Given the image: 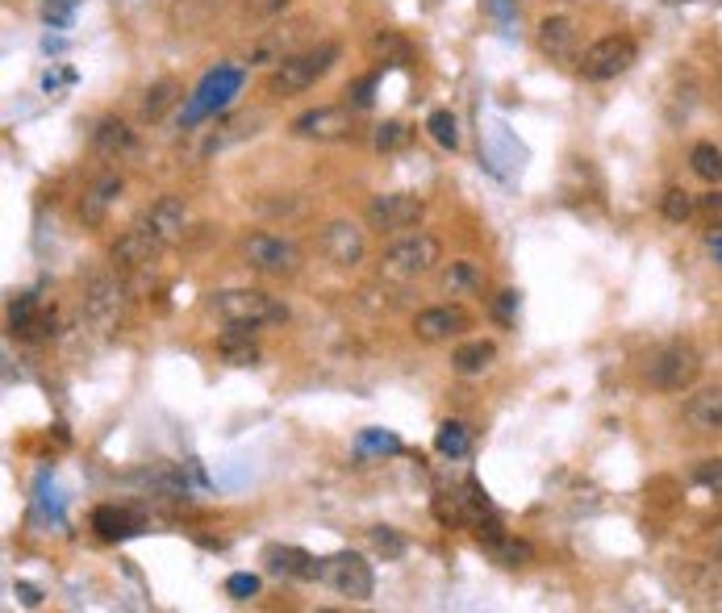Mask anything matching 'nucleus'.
I'll return each instance as SVG.
<instances>
[{
    "label": "nucleus",
    "instance_id": "1",
    "mask_svg": "<svg viewBox=\"0 0 722 613\" xmlns=\"http://www.w3.org/2000/svg\"><path fill=\"white\" fill-rule=\"evenodd\" d=\"M339 63V46L335 42H318V46H305L297 55H288L272 67V76H267V97H297L305 88H314L330 67Z\"/></svg>",
    "mask_w": 722,
    "mask_h": 613
},
{
    "label": "nucleus",
    "instance_id": "2",
    "mask_svg": "<svg viewBox=\"0 0 722 613\" xmlns=\"http://www.w3.org/2000/svg\"><path fill=\"white\" fill-rule=\"evenodd\" d=\"M205 309L226 321V326H251V330H260V326H272V321H284V305L260 293V288H221V293H209L205 297Z\"/></svg>",
    "mask_w": 722,
    "mask_h": 613
},
{
    "label": "nucleus",
    "instance_id": "3",
    "mask_svg": "<svg viewBox=\"0 0 722 613\" xmlns=\"http://www.w3.org/2000/svg\"><path fill=\"white\" fill-rule=\"evenodd\" d=\"M442 247L435 234H409L393 242L381 255V280L384 284H414V280L430 276L439 267Z\"/></svg>",
    "mask_w": 722,
    "mask_h": 613
},
{
    "label": "nucleus",
    "instance_id": "4",
    "mask_svg": "<svg viewBox=\"0 0 722 613\" xmlns=\"http://www.w3.org/2000/svg\"><path fill=\"white\" fill-rule=\"evenodd\" d=\"M698 376H702V355L689 342H668L647 359V380L660 393H685V388L698 384Z\"/></svg>",
    "mask_w": 722,
    "mask_h": 613
},
{
    "label": "nucleus",
    "instance_id": "5",
    "mask_svg": "<svg viewBox=\"0 0 722 613\" xmlns=\"http://www.w3.org/2000/svg\"><path fill=\"white\" fill-rule=\"evenodd\" d=\"M318 580L330 589V593L347 596V601H368L372 589H376V576H372V563L355 551H339L318 559Z\"/></svg>",
    "mask_w": 722,
    "mask_h": 613
},
{
    "label": "nucleus",
    "instance_id": "6",
    "mask_svg": "<svg viewBox=\"0 0 722 613\" xmlns=\"http://www.w3.org/2000/svg\"><path fill=\"white\" fill-rule=\"evenodd\" d=\"M635 59H639V46L626 39V34H605V39H598L593 46H584L581 55V76L589 79V84H605V79H619L626 76L631 67H635Z\"/></svg>",
    "mask_w": 722,
    "mask_h": 613
},
{
    "label": "nucleus",
    "instance_id": "7",
    "mask_svg": "<svg viewBox=\"0 0 722 613\" xmlns=\"http://www.w3.org/2000/svg\"><path fill=\"white\" fill-rule=\"evenodd\" d=\"M125 317V284L113 276H92L84 284V326L113 335Z\"/></svg>",
    "mask_w": 722,
    "mask_h": 613
},
{
    "label": "nucleus",
    "instance_id": "8",
    "mask_svg": "<svg viewBox=\"0 0 722 613\" xmlns=\"http://www.w3.org/2000/svg\"><path fill=\"white\" fill-rule=\"evenodd\" d=\"M242 259L251 272H263V276H297L302 272V247L276 234L242 238Z\"/></svg>",
    "mask_w": 722,
    "mask_h": 613
},
{
    "label": "nucleus",
    "instance_id": "9",
    "mask_svg": "<svg viewBox=\"0 0 722 613\" xmlns=\"http://www.w3.org/2000/svg\"><path fill=\"white\" fill-rule=\"evenodd\" d=\"M368 226L376 234H397V230H414L422 218H426V200L414 197V193H381V197L368 200L363 209Z\"/></svg>",
    "mask_w": 722,
    "mask_h": 613
},
{
    "label": "nucleus",
    "instance_id": "10",
    "mask_svg": "<svg viewBox=\"0 0 722 613\" xmlns=\"http://www.w3.org/2000/svg\"><path fill=\"white\" fill-rule=\"evenodd\" d=\"M318 251L326 263H335L339 272H351L355 263H363V251H368V242H363V230L355 221L347 218H335L321 226L318 234Z\"/></svg>",
    "mask_w": 722,
    "mask_h": 613
},
{
    "label": "nucleus",
    "instance_id": "11",
    "mask_svg": "<svg viewBox=\"0 0 722 613\" xmlns=\"http://www.w3.org/2000/svg\"><path fill=\"white\" fill-rule=\"evenodd\" d=\"M167 251L163 247V238L146 226V221H139V226H130L125 234L109 247V259H113V267L118 272H142V267H151V263H160V255Z\"/></svg>",
    "mask_w": 722,
    "mask_h": 613
},
{
    "label": "nucleus",
    "instance_id": "12",
    "mask_svg": "<svg viewBox=\"0 0 722 613\" xmlns=\"http://www.w3.org/2000/svg\"><path fill=\"white\" fill-rule=\"evenodd\" d=\"M351 125H355L351 105H318V109H305L302 118L293 121V134L309 142H339L351 134Z\"/></svg>",
    "mask_w": 722,
    "mask_h": 613
},
{
    "label": "nucleus",
    "instance_id": "13",
    "mask_svg": "<svg viewBox=\"0 0 722 613\" xmlns=\"http://www.w3.org/2000/svg\"><path fill=\"white\" fill-rule=\"evenodd\" d=\"M463 330H468V314L460 305H435L414 317V335L422 342H447V338H460Z\"/></svg>",
    "mask_w": 722,
    "mask_h": 613
},
{
    "label": "nucleus",
    "instance_id": "14",
    "mask_svg": "<svg viewBox=\"0 0 722 613\" xmlns=\"http://www.w3.org/2000/svg\"><path fill=\"white\" fill-rule=\"evenodd\" d=\"M481 547L489 551V559L502 563V568H526V563L535 559V547H530L526 538L505 535L497 522H489V526L481 522Z\"/></svg>",
    "mask_w": 722,
    "mask_h": 613
},
{
    "label": "nucleus",
    "instance_id": "15",
    "mask_svg": "<svg viewBox=\"0 0 722 613\" xmlns=\"http://www.w3.org/2000/svg\"><path fill=\"white\" fill-rule=\"evenodd\" d=\"M263 563H267V572L281 576V580H318V559L302 551V547L272 543V547H263Z\"/></svg>",
    "mask_w": 722,
    "mask_h": 613
},
{
    "label": "nucleus",
    "instance_id": "16",
    "mask_svg": "<svg viewBox=\"0 0 722 613\" xmlns=\"http://www.w3.org/2000/svg\"><path fill=\"white\" fill-rule=\"evenodd\" d=\"M305 39H309V21H293V25H281V30H272V34H263L260 46H255V63H276L288 59V55H297L305 51Z\"/></svg>",
    "mask_w": 722,
    "mask_h": 613
},
{
    "label": "nucleus",
    "instance_id": "17",
    "mask_svg": "<svg viewBox=\"0 0 722 613\" xmlns=\"http://www.w3.org/2000/svg\"><path fill=\"white\" fill-rule=\"evenodd\" d=\"M142 221L163 238V247H176L184 238V230H188V205H184L180 197H160L146 209V218Z\"/></svg>",
    "mask_w": 722,
    "mask_h": 613
},
{
    "label": "nucleus",
    "instance_id": "18",
    "mask_svg": "<svg viewBox=\"0 0 722 613\" xmlns=\"http://www.w3.org/2000/svg\"><path fill=\"white\" fill-rule=\"evenodd\" d=\"M685 426L698 435H722V384L702 388L685 401Z\"/></svg>",
    "mask_w": 722,
    "mask_h": 613
},
{
    "label": "nucleus",
    "instance_id": "19",
    "mask_svg": "<svg viewBox=\"0 0 722 613\" xmlns=\"http://www.w3.org/2000/svg\"><path fill=\"white\" fill-rule=\"evenodd\" d=\"M92 151L109 163H121V158H130L139 151V139H134V130L118 118H105L97 130H92Z\"/></svg>",
    "mask_w": 722,
    "mask_h": 613
},
{
    "label": "nucleus",
    "instance_id": "20",
    "mask_svg": "<svg viewBox=\"0 0 722 613\" xmlns=\"http://www.w3.org/2000/svg\"><path fill=\"white\" fill-rule=\"evenodd\" d=\"M577 42H581V34H577V21L572 18H543L539 21V51L547 55V59H572L577 55Z\"/></svg>",
    "mask_w": 722,
    "mask_h": 613
},
{
    "label": "nucleus",
    "instance_id": "21",
    "mask_svg": "<svg viewBox=\"0 0 722 613\" xmlns=\"http://www.w3.org/2000/svg\"><path fill=\"white\" fill-rule=\"evenodd\" d=\"M218 355L230 363V368H255L260 363V342H255V330L251 326H230L218 335Z\"/></svg>",
    "mask_w": 722,
    "mask_h": 613
},
{
    "label": "nucleus",
    "instance_id": "22",
    "mask_svg": "<svg viewBox=\"0 0 722 613\" xmlns=\"http://www.w3.org/2000/svg\"><path fill=\"white\" fill-rule=\"evenodd\" d=\"M92 530L109 543H118V538H130L142 530V517L134 510H121V505H97L92 510Z\"/></svg>",
    "mask_w": 722,
    "mask_h": 613
},
{
    "label": "nucleus",
    "instance_id": "23",
    "mask_svg": "<svg viewBox=\"0 0 722 613\" xmlns=\"http://www.w3.org/2000/svg\"><path fill=\"white\" fill-rule=\"evenodd\" d=\"M121 197V176H105L97 179L80 200V221L84 226H101L109 218V209H113V200Z\"/></svg>",
    "mask_w": 722,
    "mask_h": 613
},
{
    "label": "nucleus",
    "instance_id": "24",
    "mask_svg": "<svg viewBox=\"0 0 722 613\" xmlns=\"http://www.w3.org/2000/svg\"><path fill=\"white\" fill-rule=\"evenodd\" d=\"M493 359H497V347L489 342V338H472V342H463L456 347V355H451V368L460 372V376H481L493 368Z\"/></svg>",
    "mask_w": 722,
    "mask_h": 613
},
{
    "label": "nucleus",
    "instance_id": "25",
    "mask_svg": "<svg viewBox=\"0 0 722 613\" xmlns=\"http://www.w3.org/2000/svg\"><path fill=\"white\" fill-rule=\"evenodd\" d=\"M255 125H260V118H255V113H234V118H226L218 130H214V139L205 142V151L214 155V151H226L230 142L251 139V134H255Z\"/></svg>",
    "mask_w": 722,
    "mask_h": 613
},
{
    "label": "nucleus",
    "instance_id": "26",
    "mask_svg": "<svg viewBox=\"0 0 722 613\" xmlns=\"http://www.w3.org/2000/svg\"><path fill=\"white\" fill-rule=\"evenodd\" d=\"M180 97V84L176 79H160V84H151L146 92H142V121H160L172 105Z\"/></svg>",
    "mask_w": 722,
    "mask_h": 613
},
{
    "label": "nucleus",
    "instance_id": "27",
    "mask_svg": "<svg viewBox=\"0 0 722 613\" xmlns=\"http://www.w3.org/2000/svg\"><path fill=\"white\" fill-rule=\"evenodd\" d=\"M689 167H693V176L705 179V184H722V151L714 142H698V146L689 151Z\"/></svg>",
    "mask_w": 722,
    "mask_h": 613
},
{
    "label": "nucleus",
    "instance_id": "28",
    "mask_svg": "<svg viewBox=\"0 0 722 613\" xmlns=\"http://www.w3.org/2000/svg\"><path fill=\"white\" fill-rule=\"evenodd\" d=\"M426 130H430V139L439 142L442 151H456L460 146V121L451 109H435L430 118H426Z\"/></svg>",
    "mask_w": 722,
    "mask_h": 613
},
{
    "label": "nucleus",
    "instance_id": "29",
    "mask_svg": "<svg viewBox=\"0 0 722 613\" xmlns=\"http://www.w3.org/2000/svg\"><path fill=\"white\" fill-rule=\"evenodd\" d=\"M435 447H439V456L460 459V456H468L472 435H468V426H463V422H442L439 435H435Z\"/></svg>",
    "mask_w": 722,
    "mask_h": 613
},
{
    "label": "nucleus",
    "instance_id": "30",
    "mask_svg": "<svg viewBox=\"0 0 722 613\" xmlns=\"http://www.w3.org/2000/svg\"><path fill=\"white\" fill-rule=\"evenodd\" d=\"M368 51H372V59L376 63H409V42L402 34H393V30H384L376 39L368 42Z\"/></svg>",
    "mask_w": 722,
    "mask_h": 613
},
{
    "label": "nucleus",
    "instance_id": "31",
    "mask_svg": "<svg viewBox=\"0 0 722 613\" xmlns=\"http://www.w3.org/2000/svg\"><path fill=\"white\" fill-rule=\"evenodd\" d=\"M660 214L668 221H677V226H685V221H693L698 218V200L689 197L685 188H668L660 197Z\"/></svg>",
    "mask_w": 722,
    "mask_h": 613
},
{
    "label": "nucleus",
    "instance_id": "32",
    "mask_svg": "<svg viewBox=\"0 0 722 613\" xmlns=\"http://www.w3.org/2000/svg\"><path fill=\"white\" fill-rule=\"evenodd\" d=\"M409 125L405 121H384V125H376V134H372V146L381 151V155H393V151H402V146H409Z\"/></svg>",
    "mask_w": 722,
    "mask_h": 613
},
{
    "label": "nucleus",
    "instance_id": "33",
    "mask_svg": "<svg viewBox=\"0 0 722 613\" xmlns=\"http://www.w3.org/2000/svg\"><path fill=\"white\" fill-rule=\"evenodd\" d=\"M368 538H372V547L384 555V559H402L405 555V538L393 530V526H376V530H368Z\"/></svg>",
    "mask_w": 722,
    "mask_h": 613
},
{
    "label": "nucleus",
    "instance_id": "34",
    "mask_svg": "<svg viewBox=\"0 0 722 613\" xmlns=\"http://www.w3.org/2000/svg\"><path fill=\"white\" fill-rule=\"evenodd\" d=\"M698 218L710 226V230H722V193L710 188L705 197H698Z\"/></svg>",
    "mask_w": 722,
    "mask_h": 613
},
{
    "label": "nucleus",
    "instance_id": "35",
    "mask_svg": "<svg viewBox=\"0 0 722 613\" xmlns=\"http://www.w3.org/2000/svg\"><path fill=\"white\" fill-rule=\"evenodd\" d=\"M226 593L234 596V601H251V596L260 593V576H251V572L230 576V580H226Z\"/></svg>",
    "mask_w": 722,
    "mask_h": 613
},
{
    "label": "nucleus",
    "instance_id": "36",
    "mask_svg": "<svg viewBox=\"0 0 722 613\" xmlns=\"http://www.w3.org/2000/svg\"><path fill=\"white\" fill-rule=\"evenodd\" d=\"M76 13V0H42V21L46 25H67Z\"/></svg>",
    "mask_w": 722,
    "mask_h": 613
},
{
    "label": "nucleus",
    "instance_id": "37",
    "mask_svg": "<svg viewBox=\"0 0 722 613\" xmlns=\"http://www.w3.org/2000/svg\"><path fill=\"white\" fill-rule=\"evenodd\" d=\"M693 480H698L702 489H710V493H722V459H705V463H698Z\"/></svg>",
    "mask_w": 722,
    "mask_h": 613
},
{
    "label": "nucleus",
    "instance_id": "38",
    "mask_svg": "<svg viewBox=\"0 0 722 613\" xmlns=\"http://www.w3.org/2000/svg\"><path fill=\"white\" fill-rule=\"evenodd\" d=\"M472 280H477V267H472V263H451V272L442 276V288H447V293H460Z\"/></svg>",
    "mask_w": 722,
    "mask_h": 613
},
{
    "label": "nucleus",
    "instance_id": "39",
    "mask_svg": "<svg viewBox=\"0 0 722 613\" xmlns=\"http://www.w3.org/2000/svg\"><path fill=\"white\" fill-rule=\"evenodd\" d=\"M242 9L251 13V18H281L284 9H288V0H242Z\"/></svg>",
    "mask_w": 722,
    "mask_h": 613
},
{
    "label": "nucleus",
    "instance_id": "40",
    "mask_svg": "<svg viewBox=\"0 0 722 613\" xmlns=\"http://www.w3.org/2000/svg\"><path fill=\"white\" fill-rule=\"evenodd\" d=\"M372 88H376V79H372V76L360 79V84H351V88H347V97H351V109H368V105H372Z\"/></svg>",
    "mask_w": 722,
    "mask_h": 613
},
{
    "label": "nucleus",
    "instance_id": "41",
    "mask_svg": "<svg viewBox=\"0 0 722 613\" xmlns=\"http://www.w3.org/2000/svg\"><path fill=\"white\" fill-rule=\"evenodd\" d=\"M18 593H21V601H25V605H39V593H34V589H25V584H21Z\"/></svg>",
    "mask_w": 722,
    "mask_h": 613
},
{
    "label": "nucleus",
    "instance_id": "42",
    "mask_svg": "<svg viewBox=\"0 0 722 613\" xmlns=\"http://www.w3.org/2000/svg\"><path fill=\"white\" fill-rule=\"evenodd\" d=\"M710 247H714V251H719V255H722V238H714V242H710Z\"/></svg>",
    "mask_w": 722,
    "mask_h": 613
},
{
    "label": "nucleus",
    "instance_id": "43",
    "mask_svg": "<svg viewBox=\"0 0 722 613\" xmlns=\"http://www.w3.org/2000/svg\"><path fill=\"white\" fill-rule=\"evenodd\" d=\"M719 109H722V79H719Z\"/></svg>",
    "mask_w": 722,
    "mask_h": 613
},
{
    "label": "nucleus",
    "instance_id": "44",
    "mask_svg": "<svg viewBox=\"0 0 722 613\" xmlns=\"http://www.w3.org/2000/svg\"><path fill=\"white\" fill-rule=\"evenodd\" d=\"M672 4H677V0H672Z\"/></svg>",
    "mask_w": 722,
    "mask_h": 613
}]
</instances>
